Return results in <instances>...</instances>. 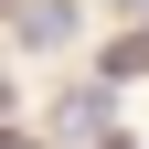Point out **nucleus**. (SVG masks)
Listing matches in <instances>:
<instances>
[{
    "label": "nucleus",
    "mask_w": 149,
    "mask_h": 149,
    "mask_svg": "<svg viewBox=\"0 0 149 149\" xmlns=\"http://www.w3.org/2000/svg\"><path fill=\"white\" fill-rule=\"evenodd\" d=\"M11 32H22L32 53H64V43H74V0H22V11H11Z\"/></svg>",
    "instance_id": "nucleus-1"
},
{
    "label": "nucleus",
    "mask_w": 149,
    "mask_h": 149,
    "mask_svg": "<svg viewBox=\"0 0 149 149\" xmlns=\"http://www.w3.org/2000/svg\"><path fill=\"white\" fill-rule=\"evenodd\" d=\"M117 11H128V22H149V0H117Z\"/></svg>",
    "instance_id": "nucleus-2"
}]
</instances>
